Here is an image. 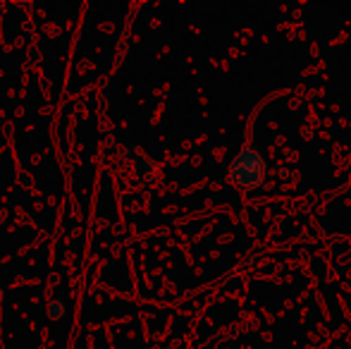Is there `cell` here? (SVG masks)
<instances>
[{"label": "cell", "mask_w": 351, "mask_h": 349, "mask_svg": "<svg viewBox=\"0 0 351 349\" xmlns=\"http://www.w3.org/2000/svg\"><path fill=\"white\" fill-rule=\"evenodd\" d=\"M265 177V158L254 144L244 146L241 154L232 160L230 165V180L241 189H254L263 182Z\"/></svg>", "instance_id": "1"}, {"label": "cell", "mask_w": 351, "mask_h": 349, "mask_svg": "<svg viewBox=\"0 0 351 349\" xmlns=\"http://www.w3.org/2000/svg\"><path fill=\"white\" fill-rule=\"evenodd\" d=\"M134 170H136V177L143 182V184H151V182H156V168H153V163L151 160H146V158H136L134 160Z\"/></svg>", "instance_id": "2"}, {"label": "cell", "mask_w": 351, "mask_h": 349, "mask_svg": "<svg viewBox=\"0 0 351 349\" xmlns=\"http://www.w3.org/2000/svg\"><path fill=\"white\" fill-rule=\"evenodd\" d=\"M48 316H51L53 321H60V318L65 316V304H62L60 299H53V302H48Z\"/></svg>", "instance_id": "3"}, {"label": "cell", "mask_w": 351, "mask_h": 349, "mask_svg": "<svg viewBox=\"0 0 351 349\" xmlns=\"http://www.w3.org/2000/svg\"><path fill=\"white\" fill-rule=\"evenodd\" d=\"M3 10H5V5H3V3H0V14H3Z\"/></svg>", "instance_id": "4"}]
</instances>
